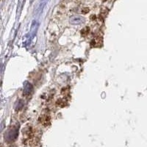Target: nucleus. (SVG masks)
<instances>
[{
	"instance_id": "1",
	"label": "nucleus",
	"mask_w": 147,
	"mask_h": 147,
	"mask_svg": "<svg viewBox=\"0 0 147 147\" xmlns=\"http://www.w3.org/2000/svg\"><path fill=\"white\" fill-rule=\"evenodd\" d=\"M18 136V129L16 128H11L6 132L5 139L7 142H13Z\"/></svg>"
},
{
	"instance_id": "2",
	"label": "nucleus",
	"mask_w": 147,
	"mask_h": 147,
	"mask_svg": "<svg viewBox=\"0 0 147 147\" xmlns=\"http://www.w3.org/2000/svg\"><path fill=\"white\" fill-rule=\"evenodd\" d=\"M84 22V18L80 16H74L70 18V22L72 24L77 25V24H80Z\"/></svg>"
}]
</instances>
